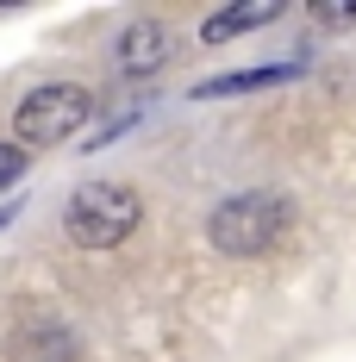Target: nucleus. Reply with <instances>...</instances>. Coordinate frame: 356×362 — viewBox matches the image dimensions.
Here are the masks:
<instances>
[{
    "label": "nucleus",
    "mask_w": 356,
    "mask_h": 362,
    "mask_svg": "<svg viewBox=\"0 0 356 362\" xmlns=\"http://www.w3.org/2000/svg\"><path fill=\"white\" fill-rule=\"evenodd\" d=\"M88 119H94V94L81 81H38L13 107V138L19 144H69Z\"/></svg>",
    "instance_id": "3"
},
{
    "label": "nucleus",
    "mask_w": 356,
    "mask_h": 362,
    "mask_svg": "<svg viewBox=\"0 0 356 362\" xmlns=\"http://www.w3.org/2000/svg\"><path fill=\"white\" fill-rule=\"evenodd\" d=\"M282 13H287L282 0H244V6L213 13V19L200 25V37H207V44H225V37H238V32H263V25H275Z\"/></svg>",
    "instance_id": "5"
},
{
    "label": "nucleus",
    "mask_w": 356,
    "mask_h": 362,
    "mask_svg": "<svg viewBox=\"0 0 356 362\" xmlns=\"http://www.w3.org/2000/svg\"><path fill=\"white\" fill-rule=\"evenodd\" d=\"M113 63H119V75H156L163 63H169V25H156V19H138V25H125L119 32V44H113Z\"/></svg>",
    "instance_id": "4"
},
{
    "label": "nucleus",
    "mask_w": 356,
    "mask_h": 362,
    "mask_svg": "<svg viewBox=\"0 0 356 362\" xmlns=\"http://www.w3.org/2000/svg\"><path fill=\"white\" fill-rule=\"evenodd\" d=\"M313 19L319 25H356V0H344V6H313Z\"/></svg>",
    "instance_id": "8"
},
{
    "label": "nucleus",
    "mask_w": 356,
    "mask_h": 362,
    "mask_svg": "<svg viewBox=\"0 0 356 362\" xmlns=\"http://www.w3.org/2000/svg\"><path fill=\"white\" fill-rule=\"evenodd\" d=\"M144 218V200L138 187L125 181H81L63 206V231H69L81 250H119Z\"/></svg>",
    "instance_id": "1"
},
{
    "label": "nucleus",
    "mask_w": 356,
    "mask_h": 362,
    "mask_svg": "<svg viewBox=\"0 0 356 362\" xmlns=\"http://www.w3.org/2000/svg\"><path fill=\"white\" fill-rule=\"evenodd\" d=\"M25 163H32V150H19V144H0V194L13 187V181L25 175Z\"/></svg>",
    "instance_id": "7"
},
{
    "label": "nucleus",
    "mask_w": 356,
    "mask_h": 362,
    "mask_svg": "<svg viewBox=\"0 0 356 362\" xmlns=\"http://www.w3.org/2000/svg\"><path fill=\"white\" fill-rule=\"evenodd\" d=\"M294 231V206L282 194H231L207 218V238L219 256H269Z\"/></svg>",
    "instance_id": "2"
},
{
    "label": "nucleus",
    "mask_w": 356,
    "mask_h": 362,
    "mask_svg": "<svg viewBox=\"0 0 356 362\" xmlns=\"http://www.w3.org/2000/svg\"><path fill=\"white\" fill-rule=\"evenodd\" d=\"M306 63H269V69H231V75H213L200 81V100H219V94H250V88H275V81H294Z\"/></svg>",
    "instance_id": "6"
}]
</instances>
